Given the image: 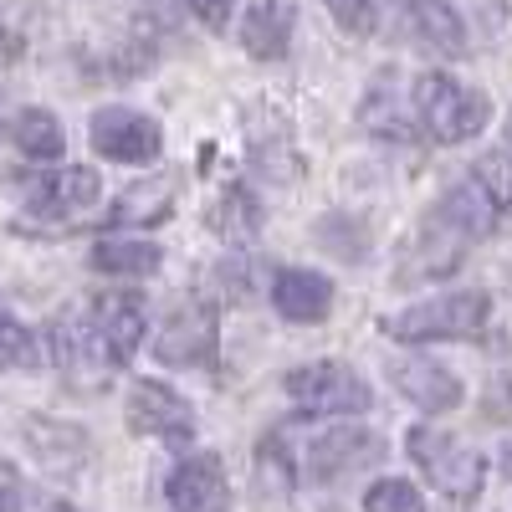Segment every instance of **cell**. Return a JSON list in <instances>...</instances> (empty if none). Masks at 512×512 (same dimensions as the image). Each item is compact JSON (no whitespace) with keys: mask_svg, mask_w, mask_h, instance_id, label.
Here are the masks:
<instances>
[{"mask_svg":"<svg viewBox=\"0 0 512 512\" xmlns=\"http://www.w3.org/2000/svg\"><path fill=\"white\" fill-rule=\"evenodd\" d=\"M410 113L420 123V134L436 139V144H466L492 123L487 93L466 88L451 72H420L415 88H410Z\"/></svg>","mask_w":512,"mask_h":512,"instance_id":"1","label":"cell"},{"mask_svg":"<svg viewBox=\"0 0 512 512\" xmlns=\"http://www.w3.org/2000/svg\"><path fill=\"white\" fill-rule=\"evenodd\" d=\"M492 297L482 287H461V292H441L425 297V303L395 313L384 323V333L400 338V344H446V338H477L487 328Z\"/></svg>","mask_w":512,"mask_h":512,"instance_id":"2","label":"cell"},{"mask_svg":"<svg viewBox=\"0 0 512 512\" xmlns=\"http://www.w3.org/2000/svg\"><path fill=\"white\" fill-rule=\"evenodd\" d=\"M405 451H410V461L420 466V472L431 477V487L446 492L451 502H472L482 492V482H487L482 451H472L451 431H436V425H410Z\"/></svg>","mask_w":512,"mask_h":512,"instance_id":"3","label":"cell"},{"mask_svg":"<svg viewBox=\"0 0 512 512\" xmlns=\"http://www.w3.org/2000/svg\"><path fill=\"white\" fill-rule=\"evenodd\" d=\"M221 354V313L210 297H185L154 333V359L169 369H216Z\"/></svg>","mask_w":512,"mask_h":512,"instance_id":"4","label":"cell"},{"mask_svg":"<svg viewBox=\"0 0 512 512\" xmlns=\"http://www.w3.org/2000/svg\"><path fill=\"white\" fill-rule=\"evenodd\" d=\"M282 395L297 410H308V415H364L374 405L369 379L354 374L349 364H338V359H318V364H303V369H287Z\"/></svg>","mask_w":512,"mask_h":512,"instance_id":"5","label":"cell"},{"mask_svg":"<svg viewBox=\"0 0 512 512\" xmlns=\"http://www.w3.org/2000/svg\"><path fill=\"white\" fill-rule=\"evenodd\" d=\"M123 415H128V431L134 436H154L164 446H190L195 441V405L159 379H139L134 390H128Z\"/></svg>","mask_w":512,"mask_h":512,"instance_id":"6","label":"cell"},{"mask_svg":"<svg viewBox=\"0 0 512 512\" xmlns=\"http://www.w3.org/2000/svg\"><path fill=\"white\" fill-rule=\"evenodd\" d=\"M88 139L93 149L108 159V164H154L159 149H164V128L139 113V108H98L93 123H88Z\"/></svg>","mask_w":512,"mask_h":512,"instance_id":"7","label":"cell"},{"mask_svg":"<svg viewBox=\"0 0 512 512\" xmlns=\"http://www.w3.org/2000/svg\"><path fill=\"white\" fill-rule=\"evenodd\" d=\"M384 31H400L441 57L466 52V21L446 0H384Z\"/></svg>","mask_w":512,"mask_h":512,"instance_id":"8","label":"cell"},{"mask_svg":"<svg viewBox=\"0 0 512 512\" xmlns=\"http://www.w3.org/2000/svg\"><path fill=\"white\" fill-rule=\"evenodd\" d=\"M379 451H384V441L374 431H364V425H333V431H318L308 441L303 466L313 482H338V477L359 472V466L379 461Z\"/></svg>","mask_w":512,"mask_h":512,"instance_id":"9","label":"cell"},{"mask_svg":"<svg viewBox=\"0 0 512 512\" xmlns=\"http://www.w3.org/2000/svg\"><path fill=\"white\" fill-rule=\"evenodd\" d=\"M164 497L175 512H226L231 507V482H226V466L221 456L195 451L185 461H175V472L164 482Z\"/></svg>","mask_w":512,"mask_h":512,"instance_id":"10","label":"cell"},{"mask_svg":"<svg viewBox=\"0 0 512 512\" xmlns=\"http://www.w3.org/2000/svg\"><path fill=\"white\" fill-rule=\"evenodd\" d=\"M26 200H31L36 216H47V221H77L103 200V180L88 164H67V169H57V175L31 180Z\"/></svg>","mask_w":512,"mask_h":512,"instance_id":"11","label":"cell"},{"mask_svg":"<svg viewBox=\"0 0 512 512\" xmlns=\"http://www.w3.org/2000/svg\"><path fill=\"white\" fill-rule=\"evenodd\" d=\"M390 384H395L410 405H420L425 415H451V410H461V400H466V384H461L446 364L420 359V354L390 359Z\"/></svg>","mask_w":512,"mask_h":512,"instance_id":"12","label":"cell"},{"mask_svg":"<svg viewBox=\"0 0 512 512\" xmlns=\"http://www.w3.org/2000/svg\"><path fill=\"white\" fill-rule=\"evenodd\" d=\"M88 318H93V328L103 338L113 369L134 359L139 344H144V333H149V308H144L139 292H103L98 303L88 308Z\"/></svg>","mask_w":512,"mask_h":512,"instance_id":"13","label":"cell"},{"mask_svg":"<svg viewBox=\"0 0 512 512\" xmlns=\"http://www.w3.org/2000/svg\"><path fill=\"white\" fill-rule=\"evenodd\" d=\"M436 216L456 231V236H497L507 226L502 205L492 200V190L477 180V175H461L446 195H441V210Z\"/></svg>","mask_w":512,"mask_h":512,"instance_id":"14","label":"cell"},{"mask_svg":"<svg viewBox=\"0 0 512 512\" xmlns=\"http://www.w3.org/2000/svg\"><path fill=\"white\" fill-rule=\"evenodd\" d=\"M272 308L287 323H323L333 313V282L313 267H282L272 277Z\"/></svg>","mask_w":512,"mask_h":512,"instance_id":"15","label":"cell"},{"mask_svg":"<svg viewBox=\"0 0 512 512\" xmlns=\"http://www.w3.org/2000/svg\"><path fill=\"white\" fill-rule=\"evenodd\" d=\"M52 359L67 369V374H108L113 359L103 349V338L93 328L88 313H67L52 323Z\"/></svg>","mask_w":512,"mask_h":512,"instance_id":"16","label":"cell"},{"mask_svg":"<svg viewBox=\"0 0 512 512\" xmlns=\"http://www.w3.org/2000/svg\"><path fill=\"white\" fill-rule=\"evenodd\" d=\"M292 6L287 0H256V6L241 16V47L256 57V62H282L287 47H292Z\"/></svg>","mask_w":512,"mask_h":512,"instance_id":"17","label":"cell"},{"mask_svg":"<svg viewBox=\"0 0 512 512\" xmlns=\"http://www.w3.org/2000/svg\"><path fill=\"white\" fill-rule=\"evenodd\" d=\"M164 267L159 241H134V236H113L93 246V272L103 277H154Z\"/></svg>","mask_w":512,"mask_h":512,"instance_id":"18","label":"cell"},{"mask_svg":"<svg viewBox=\"0 0 512 512\" xmlns=\"http://www.w3.org/2000/svg\"><path fill=\"white\" fill-rule=\"evenodd\" d=\"M11 144H16L26 159H62L67 134H62L57 113H47V108H21V113L11 118Z\"/></svg>","mask_w":512,"mask_h":512,"instance_id":"19","label":"cell"},{"mask_svg":"<svg viewBox=\"0 0 512 512\" xmlns=\"http://www.w3.org/2000/svg\"><path fill=\"white\" fill-rule=\"evenodd\" d=\"M359 123L369 128L374 139H395V144H410V139L420 134L415 113H405V108L395 103V93L384 88V82H379V88L364 98V108H359Z\"/></svg>","mask_w":512,"mask_h":512,"instance_id":"20","label":"cell"},{"mask_svg":"<svg viewBox=\"0 0 512 512\" xmlns=\"http://www.w3.org/2000/svg\"><path fill=\"white\" fill-rule=\"evenodd\" d=\"M41 349H36V333L26 323H16L11 313H0V374L6 369H36Z\"/></svg>","mask_w":512,"mask_h":512,"instance_id":"21","label":"cell"},{"mask_svg":"<svg viewBox=\"0 0 512 512\" xmlns=\"http://www.w3.org/2000/svg\"><path fill=\"white\" fill-rule=\"evenodd\" d=\"M364 512H425V502H420V492L405 477H379L364 492Z\"/></svg>","mask_w":512,"mask_h":512,"instance_id":"22","label":"cell"},{"mask_svg":"<svg viewBox=\"0 0 512 512\" xmlns=\"http://www.w3.org/2000/svg\"><path fill=\"white\" fill-rule=\"evenodd\" d=\"M323 6L333 11V21L354 31V36H374L384 31V0H323Z\"/></svg>","mask_w":512,"mask_h":512,"instance_id":"23","label":"cell"},{"mask_svg":"<svg viewBox=\"0 0 512 512\" xmlns=\"http://www.w3.org/2000/svg\"><path fill=\"white\" fill-rule=\"evenodd\" d=\"M185 6H190V16L205 21L210 31H226V26H231V11H236V0H185Z\"/></svg>","mask_w":512,"mask_h":512,"instance_id":"24","label":"cell"},{"mask_svg":"<svg viewBox=\"0 0 512 512\" xmlns=\"http://www.w3.org/2000/svg\"><path fill=\"white\" fill-rule=\"evenodd\" d=\"M0 512H16V472L0 466Z\"/></svg>","mask_w":512,"mask_h":512,"instance_id":"25","label":"cell"},{"mask_svg":"<svg viewBox=\"0 0 512 512\" xmlns=\"http://www.w3.org/2000/svg\"><path fill=\"white\" fill-rule=\"evenodd\" d=\"M502 472H507V477H512V441H507V446H502Z\"/></svg>","mask_w":512,"mask_h":512,"instance_id":"26","label":"cell"}]
</instances>
